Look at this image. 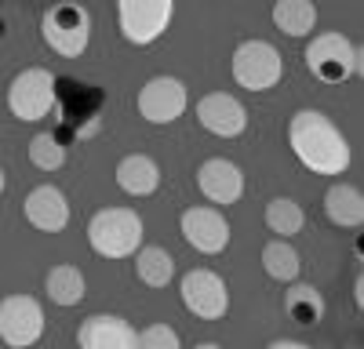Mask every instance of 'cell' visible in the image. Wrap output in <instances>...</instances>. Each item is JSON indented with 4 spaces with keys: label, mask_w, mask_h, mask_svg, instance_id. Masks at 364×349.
Masks as SVG:
<instances>
[{
    "label": "cell",
    "mask_w": 364,
    "mask_h": 349,
    "mask_svg": "<svg viewBox=\"0 0 364 349\" xmlns=\"http://www.w3.org/2000/svg\"><path fill=\"white\" fill-rule=\"evenodd\" d=\"M288 145L314 174H343L353 160L346 135L321 109H299L288 121Z\"/></svg>",
    "instance_id": "6da1fadb"
},
{
    "label": "cell",
    "mask_w": 364,
    "mask_h": 349,
    "mask_svg": "<svg viewBox=\"0 0 364 349\" xmlns=\"http://www.w3.org/2000/svg\"><path fill=\"white\" fill-rule=\"evenodd\" d=\"M146 226L132 208H102L87 222V244L102 258H132L142 248Z\"/></svg>",
    "instance_id": "7a4b0ae2"
},
{
    "label": "cell",
    "mask_w": 364,
    "mask_h": 349,
    "mask_svg": "<svg viewBox=\"0 0 364 349\" xmlns=\"http://www.w3.org/2000/svg\"><path fill=\"white\" fill-rule=\"evenodd\" d=\"M41 37L44 44L63 55V58H80L91 44V15L84 4L73 0H58L41 15Z\"/></svg>",
    "instance_id": "3957f363"
},
{
    "label": "cell",
    "mask_w": 364,
    "mask_h": 349,
    "mask_svg": "<svg viewBox=\"0 0 364 349\" xmlns=\"http://www.w3.org/2000/svg\"><path fill=\"white\" fill-rule=\"evenodd\" d=\"M230 73L240 87H248V92H269V87H277L281 77H284V58L269 40H259V37L240 40L233 48V58H230Z\"/></svg>",
    "instance_id": "277c9868"
},
{
    "label": "cell",
    "mask_w": 364,
    "mask_h": 349,
    "mask_svg": "<svg viewBox=\"0 0 364 349\" xmlns=\"http://www.w3.org/2000/svg\"><path fill=\"white\" fill-rule=\"evenodd\" d=\"M306 70L321 84H346L360 70V51L346 33H317L306 44Z\"/></svg>",
    "instance_id": "5b68a950"
},
{
    "label": "cell",
    "mask_w": 364,
    "mask_h": 349,
    "mask_svg": "<svg viewBox=\"0 0 364 349\" xmlns=\"http://www.w3.org/2000/svg\"><path fill=\"white\" fill-rule=\"evenodd\" d=\"M55 99H58V80L44 66H26L8 87V109L18 121H44L55 109Z\"/></svg>",
    "instance_id": "8992f818"
},
{
    "label": "cell",
    "mask_w": 364,
    "mask_h": 349,
    "mask_svg": "<svg viewBox=\"0 0 364 349\" xmlns=\"http://www.w3.org/2000/svg\"><path fill=\"white\" fill-rule=\"evenodd\" d=\"M175 0H117V26L128 44H154L168 33Z\"/></svg>",
    "instance_id": "52a82bcc"
},
{
    "label": "cell",
    "mask_w": 364,
    "mask_h": 349,
    "mask_svg": "<svg viewBox=\"0 0 364 349\" xmlns=\"http://www.w3.org/2000/svg\"><path fill=\"white\" fill-rule=\"evenodd\" d=\"M44 335V309L33 295H8L0 302V342L11 349L37 345Z\"/></svg>",
    "instance_id": "ba28073f"
},
{
    "label": "cell",
    "mask_w": 364,
    "mask_h": 349,
    "mask_svg": "<svg viewBox=\"0 0 364 349\" xmlns=\"http://www.w3.org/2000/svg\"><path fill=\"white\" fill-rule=\"evenodd\" d=\"M186 106H190V92L178 77H149L139 87V116L157 128L178 121Z\"/></svg>",
    "instance_id": "9c48e42d"
},
{
    "label": "cell",
    "mask_w": 364,
    "mask_h": 349,
    "mask_svg": "<svg viewBox=\"0 0 364 349\" xmlns=\"http://www.w3.org/2000/svg\"><path fill=\"white\" fill-rule=\"evenodd\" d=\"M178 229H182V240H186L193 251H200V255L226 251L230 233H233L226 215L215 208V204H193V208H186L182 218H178Z\"/></svg>",
    "instance_id": "30bf717a"
},
{
    "label": "cell",
    "mask_w": 364,
    "mask_h": 349,
    "mask_svg": "<svg viewBox=\"0 0 364 349\" xmlns=\"http://www.w3.org/2000/svg\"><path fill=\"white\" fill-rule=\"evenodd\" d=\"M182 306H186L197 320H219L230 309V291L226 280L215 270H190L178 284Z\"/></svg>",
    "instance_id": "8fae6325"
},
{
    "label": "cell",
    "mask_w": 364,
    "mask_h": 349,
    "mask_svg": "<svg viewBox=\"0 0 364 349\" xmlns=\"http://www.w3.org/2000/svg\"><path fill=\"white\" fill-rule=\"evenodd\" d=\"M197 121L204 131L219 135V138H237L248 131V109L230 92H211L197 102Z\"/></svg>",
    "instance_id": "7c38bea8"
},
{
    "label": "cell",
    "mask_w": 364,
    "mask_h": 349,
    "mask_svg": "<svg viewBox=\"0 0 364 349\" xmlns=\"http://www.w3.org/2000/svg\"><path fill=\"white\" fill-rule=\"evenodd\" d=\"M197 189L215 204V208H230L245 196V171L226 157H211L197 167Z\"/></svg>",
    "instance_id": "4fadbf2b"
},
{
    "label": "cell",
    "mask_w": 364,
    "mask_h": 349,
    "mask_svg": "<svg viewBox=\"0 0 364 349\" xmlns=\"http://www.w3.org/2000/svg\"><path fill=\"white\" fill-rule=\"evenodd\" d=\"M22 211H26V222L33 229H41V233H63L70 226V200H66V193L58 186L29 189Z\"/></svg>",
    "instance_id": "5bb4252c"
},
{
    "label": "cell",
    "mask_w": 364,
    "mask_h": 349,
    "mask_svg": "<svg viewBox=\"0 0 364 349\" xmlns=\"http://www.w3.org/2000/svg\"><path fill=\"white\" fill-rule=\"evenodd\" d=\"M80 349H135V328L124 316L113 313H95L77 328Z\"/></svg>",
    "instance_id": "9a60e30c"
},
{
    "label": "cell",
    "mask_w": 364,
    "mask_h": 349,
    "mask_svg": "<svg viewBox=\"0 0 364 349\" xmlns=\"http://www.w3.org/2000/svg\"><path fill=\"white\" fill-rule=\"evenodd\" d=\"M113 179L128 196H154L161 189V167L149 153H128L117 164Z\"/></svg>",
    "instance_id": "2e32d148"
},
{
    "label": "cell",
    "mask_w": 364,
    "mask_h": 349,
    "mask_svg": "<svg viewBox=\"0 0 364 349\" xmlns=\"http://www.w3.org/2000/svg\"><path fill=\"white\" fill-rule=\"evenodd\" d=\"M324 211L339 229H357L364 222V196L350 182H336L324 193Z\"/></svg>",
    "instance_id": "e0dca14e"
},
{
    "label": "cell",
    "mask_w": 364,
    "mask_h": 349,
    "mask_svg": "<svg viewBox=\"0 0 364 349\" xmlns=\"http://www.w3.org/2000/svg\"><path fill=\"white\" fill-rule=\"evenodd\" d=\"M44 287H48V299H51L55 306H63V309L80 306L84 295H87L84 273H80L77 266H70V262H63V266H51L48 277H44Z\"/></svg>",
    "instance_id": "ac0fdd59"
},
{
    "label": "cell",
    "mask_w": 364,
    "mask_h": 349,
    "mask_svg": "<svg viewBox=\"0 0 364 349\" xmlns=\"http://www.w3.org/2000/svg\"><path fill=\"white\" fill-rule=\"evenodd\" d=\"M273 26L288 37H310L317 29V8L314 0H273Z\"/></svg>",
    "instance_id": "d6986e66"
},
{
    "label": "cell",
    "mask_w": 364,
    "mask_h": 349,
    "mask_svg": "<svg viewBox=\"0 0 364 349\" xmlns=\"http://www.w3.org/2000/svg\"><path fill=\"white\" fill-rule=\"evenodd\" d=\"M284 309H288V316L295 320L299 328H317L321 320H324V295H321L314 284L291 280L288 284V295H284Z\"/></svg>",
    "instance_id": "ffe728a7"
},
{
    "label": "cell",
    "mask_w": 364,
    "mask_h": 349,
    "mask_svg": "<svg viewBox=\"0 0 364 349\" xmlns=\"http://www.w3.org/2000/svg\"><path fill=\"white\" fill-rule=\"evenodd\" d=\"M262 270H266L269 280H277V284L299 280L302 258H299V251L288 244V237H277V240H269V244L262 248Z\"/></svg>",
    "instance_id": "44dd1931"
},
{
    "label": "cell",
    "mask_w": 364,
    "mask_h": 349,
    "mask_svg": "<svg viewBox=\"0 0 364 349\" xmlns=\"http://www.w3.org/2000/svg\"><path fill=\"white\" fill-rule=\"evenodd\" d=\"M135 277L146 284V287H168L171 277H175V258L171 251L149 244V248H139L135 251Z\"/></svg>",
    "instance_id": "7402d4cb"
},
{
    "label": "cell",
    "mask_w": 364,
    "mask_h": 349,
    "mask_svg": "<svg viewBox=\"0 0 364 349\" xmlns=\"http://www.w3.org/2000/svg\"><path fill=\"white\" fill-rule=\"evenodd\" d=\"M266 226H269V233H277V237H295V233H302V226H306V211H302V204H295L291 196H273L266 204Z\"/></svg>",
    "instance_id": "603a6c76"
},
{
    "label": "cell",
    "mask_w": 364,
    "mask_h": 349,
    "mask_svg": "<svg viewBox=\"0 0 364 349\" xmlns=\"http://www.w3.org/2000/svg\"><path fill=\"white\" fill-rule=\"evenodd\" d=\"M29 164H33L37 171H58L66 164V145L58 142L51 131H41V135H33L29 138Z\"/></svg>",
    "instance_id": "cb8c5ba5"
},
{
    "label": "cell",
    "mask_w": 364,
    "mask_h": 349,
    "mask_svg": "<svg viewBox=\"0 0 364 349\" xmlns=\"http://www.w3.org/2000/svg\"><path fill=\"white\" fill-rule=\"evenodd\" d=\"M135 345H139V349H178L182 338H178V331L168 328V324H149L146 331H135Z\"/></svg>",
    "instance_id": "d4e9b609"
},
{
    "label": "cell",
    "mask_w": 364,
    "mask_h": 349,
    "mask_svg": "<svg viewBox=\"0 0 364 349\" xmlns=\"http://www.w3.org/2000/svg\"><path fill=\"white\" fill-rule=\"evenodd\" d=\"M99 128H102V121H99V116H91V121H87L77 135H80V138H91V135H99Z\"/></svg>",
    "instance_id": "484cf974"
},
{
    "label": "cell",
    "mask_w": 364,
    "mask_h": 349,
    "mask_svg": "<svg viewBox=\"0 0 364 349\" xmlns=\"http://www.w3.org/2000/svg\"><path fill=\"white\" fill-rule=\"evenodd\" d=\"M269 345H273V349H306L302 342H291V338H273Z\"/></svg>",
    "instance_id": "4316f807"
},
{
    "label": "cell",
    "mask_w": 364,
    "mask_h": 349,
    "mask_svg": "<svg viewBox=\"0 0 364 349\" xmlns=\"http://www.w3.org/2000/svg\"><path fill=\"white\" fill-rule=\"evenodd\" d=\"M8 189V174H4V167H0V193Z\"/></svg>",
    "instance_id": "83f0119b"
}]
</instances>
